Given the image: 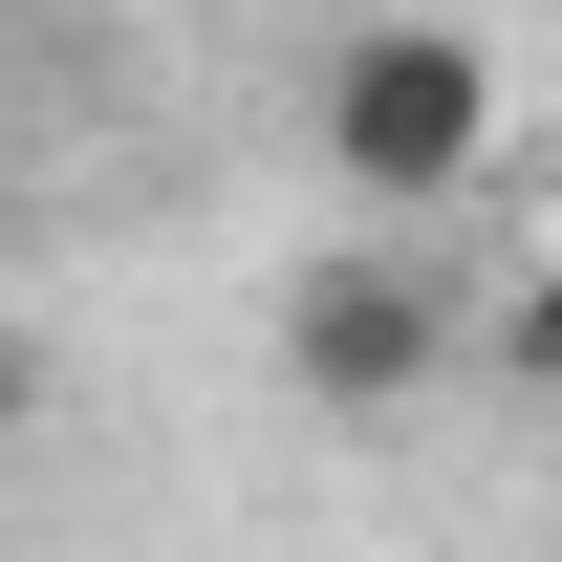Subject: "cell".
<instances>
[{"mask_svg":"<svg viewBox=\"0 0 562 562\" xmlns=\"http://www.w3.org/2000/svg\"><path fill=\"white\" fill-rule=\"evenodd\" d=\"M497 44L476 22H432V0H390V22H347L325 66H303V151H325V195L347 216H432L497 173Z\"/></svg>","mask_w":562,"mask_h":562,"instance_id":"1","label":"cell"},{"mask_svg":"<svg viewBox=\"0 0 562 562\" xmlns=\"http://www.w3.org/2000/svg\"><path fill=\"white\" fill-rule=\"evenodd\" d=\"M454 368H476V303H454V260H412V238H325V260L281 281V390H303V412L390 432V412H432Z\"/></svg>","mask_w":562,"mask_h":562,"instance_id":"2","label":"cell"},{"mask_svg":"<svg viewBox=\"0 0 562 562\" xmlns=\"http://www.w3.org/2000/svg\"><path fill=\"white\" fill-rule=\"evenodd\" d=\"M497 368H519V390H541V412H562V238H541V260H519V303H497Z\"/></svg>","mask_w":562,"mask_h":562,"instance_id":"3","label":"cell"}]
</instances>
